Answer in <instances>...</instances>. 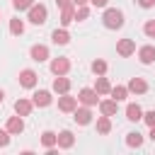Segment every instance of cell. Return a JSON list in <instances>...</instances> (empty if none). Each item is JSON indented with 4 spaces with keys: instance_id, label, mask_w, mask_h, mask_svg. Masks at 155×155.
<instances>
[{
    "instance_id": "obj_12",
    "label": "cell",
    "mask_w": 155,
    "mask_h": 155,
    "mask_svg": "<svg viewBox=\"0 0 155 155\" xmlns=\"http://www.w3.org/2000/svg\"><path fill=\"white\" fill-rule=\"evenodd\" d=\"M126 87H128V92H133V94H145V92H148V82H145L143 78H131Z\"/></svg>"
},
{
    "instance_id": "obj_16",
    "label": "cell",
    "mask_w": 155,
    "mask_h": 155,
    "mask_svg": "<svg viewBox=\"0 0 155 155\" xmlns=\"http://www.w3.org/2000/svg\"><path fill=\"white\" fill-rule=\"evenodd\" d=\"M51 41H53L56 46H65V44L70 41V34H68V29H65V27H61V29H53V34H51Z\"/></svg>"
},
{
    "instance_id": "obj_35",
    "label": "cell",
    "mask_w": 155,
    "mask_h": 155,
    "mask_svg": "<svg viewBox=\"0 0 155 155\" xmlns=\"http://www.w3.org/2000/svg\"><path fill=\"white\" fill-rule=\"evenodd\" d=\"M70 2H73V0H56V5H58V7H65V5H70Z\"/></svg>"
},
{
    "instance_id": "obj_10",
    "label": "cell",
    "mask_w": 155,
    "mask_h": 155,
    "mask_svg": "<svg viewBox=\"0 0 155 155\" xmlns=\"http://www.w3.org/2000/svg\"><path fill=\"white\" fill-rule=\"evenodd\" d=\"M31 102H34V107H48L51 102H53V97H51V92L48 90H36L34 94H31Z\"/></svg>"
},
{
    "instance_id": "obj_21",
    "label": "cell",
    "mask_w": 155,
    "mask_h": 155,
    "mask_svg": "<svg viewBox=\"0 0 155 155\" xmlns=\"http://www.w3.org/2000/svg\"><path fill=\"white\" fill-rule=\"evenodd\" d=\"M94 90H97L99 94H109V92H111V82H109L104 75H97V80H94Z\"/></svg>"
},
{
    "instance_id": "obj_22",
    "label": "cell",
    "mask_w": 155,
    "mask_h": 155,
    "mask_svg": "<svg viewBox=\"0 0 155 155\" xmlns=\"http://www.w3.org/2000/svg\"><path fill=\"white\" fill-rule=\"evenodd\" d=\"M126 119H128V121H140V119H143V109L131 102V104L126 107Z\"/></svg>"
},
{
    "instance_id": "obj_7",
    "label": "cell",
    "mask_w": 155,
    "mask_h": 155,
    "mask_svg": "<svg viewBox=\"0 0 155 155\" xmlns=\"http://www.w3.org/2000/svg\"><path fill=\"white\" fill-rule=\"evenodd\" d=\"M58 109L65 111V114H73V111L78 109V97H70L68 92L61 94V97H58Z\"/></svg>"
},
{
    "instance_id": "obj_34",
    "label": "cell",
    "mask_w": 155,
    "mask_h": 155,
    "mask_svg": "<svg viewBox=\"0 0 155 155\" xmlns=\"http://www.w3.org/2000/svg\"><path fill=\"white\" fill-rule=\"evenodd\" d=\"M107 2L109 0H90V5H94V7H107Z\"/></svg>"
},
{
    "instance_id": "obj_1",
    "label": "cell",
    "mask_w": 155,
    "mask_h": 155,
    "mask_svg": "<svg viewBox=\"0 0 155 155\" xmlns=\"http://www.w3.org/2000/svg\"><path fill=\"white\" fill-rule=\"evenodd\" d=\"M102 24L107 29H121L124 27V12L116 10V7H107L104 15H102Z\"/></svg>"
},
{
    "instance_id": "obj_5",
    "label": "cell",
    "mask_w": 155,
    "mask_h": 155,
    "mask_svg": "<svg viewBox=\"0 0 155 155\" xmlns=\"http://www.w3.org/2000/svg\"><path fill=\"white\" fill-rule=\"evenodd\" d=\"M116 53H119L121 58L133 56V53H136V41H133V39H119V41H116Z\"/></svg>"
},
{
    "instance_id": "obj_32",
    "label": "cell",
    "mask_w": 155,
    "mask_h": 155,
    "mask_svg": "<svg viewBox=\"0 0 155 155\" xmlns=\"http://www.w3.org/2000/svg\"><path fill=\"white\" fill-rule=\"evenodd\" d=\"M10 136H12V133H10L7 128H5V131L0 128V148H5V145H10Z\"/></svg>"
},
{
    "instance_id": "obj_33",
    "label": "cell",
    "mask_w": 155,
    "mask_h": 155,
    "mask_svg": "<svg viewBox=\"0 0 155 155\" xmlns=\"http://www.w3.org/2000/svg\"><path fill=\"white\" fill-rule=\"evenodd\" d=\"M138 5L143 10H150V7H155V0H138Z\"/></svg>"
},
{
    "instance_id": "obj_23",
    "label": "cell",
    "mask_w": 155,
    "mask_h": 155,
    "mask_svg": "<svg viewBox=\"0 0 155 155\" xmlns=\"http://www.w3.org/2000/svg\"><path fill=\"white\" fill-rule=\"evenodd\" d=\"M109 131H111V119L102 114V116L97 119V133H102V136H107Z\"/></svg>"
},
{
    "instance_id": "obj_18",
    "label": "cell",
    "mask_w": 155,
    "mask_h": 155,
    "mask_svg": "<svg viewBox=\"0 0 155 155\" xmlns=\"http://www.w3.org/2000/svg\"><path fill=\"white\" fill-rule=\"evenodd\" d=\"M116 109H119V102L111 97V99H102L99 102V111L104 114V116H114L116 114Z\"/></svg>"
},
{
    "instance_id": "obj_2",
    "label": "cell",
    "mask_w": 155,
    "mask_h": 155,
    "mask_svg": "<svg viewBox=\"0 0 155 155\" xmlns=\"http://www.w3.org/2000/svg\"><path fill=\"white\" fill-rule=\"evenodd\" d=\"M27 19L31 22V24H46V19H48V10H46V5H31L29 10H27Z\"/></svg>"
},
{
    "instance_id": "obj_36",
    "label": "cell",
    "mask_w": 155,
    "mask_h": 155,
    "mask_svg": "<svg viewBox=\"0 0 155 155\" xmlns=\"http://www.w3.org/2000/svg\"><path fill=\"white\" fill-rule=\"evenodd\" d=\"M87 2H90V0H73V5H75V7H80V5H87Z\"/></svg>"
},
{
    "instance_id": "obj_37",
    "label": "cell",
    "mask_w": 155,
    "mask_h": 155,
    "mask_svg": "<svg viewBox=\"0 0 155 155\" xmlns=\"http://www.w3.org/2000/svg\"><path fill=\"white\" fill-rule=\"evenodd\" d=\"M150 140H155V126H150Z\"/></svg>"
},
{
    "instance_id": "obj_20",
    "label": "cell",
    "mask_w": 155,
    "mask_h": 155,
    "mask_svg": "<svg viewBox=\"0 0 155 155\" xmlns=\"http://www.w3.org/2000/svg\"><path fill=\"white\" fill-rule=\"evenodd\" d=\"M41 145L48 150V148H56L58 145V133H53V131H44L41 133Z\"/></svg>"
},
{
    "instance_id": "obj_31",
    "label": "cell",
    "mask_w": 155,
    "mask_h": 155,
    "mask_svg": "<svg viewBox=\"0 0 155 155\" xmlns=\"http://www.w3.org/2000/svg\"><path fill=\"white\" fill-rule=\"evenodd\" d=\"M143 121H145L148 126H155V109H150V111H143Z\"/></svg>"
},
{
    "instance_id": "obj_8",
    "label": "cell",
    "mask_w": 155,
    "mask_h": 155,
    "mask_svg": "<svg viewBox=\"0 0 155 155\" xmlns=\"http://www.w3.org/2000/svg\"><path fill=\"white\" fill-rule=\"evenodd\" d=\"M138 61H140L143 65H150V63H155V46H153V44H145V46H140V48H138Z\"/></svg>"
},
{
    "instance_id": "obj_13",
    "label": "cell",
    "mask_w": 155,
    "mask_h": 155,
    "mask_svg": "<svg viewBox=\"0 0 155 155\" xmlns=\"http://www.w3.org/2000/svg\"><path fill=\"white\" fill-rule=\"evenodd\" d=\"M31 109H34V102H31V99L19 97V99L15 102V114H19V116H29V114H31Z\"/></svg>"
},
{
    "instance_id": "obj_24",
    "label": "cell",
    "mask_w": 155,
    "mask_h": 155,
    "mask_svg": "<svg viewBox=\"0 0 155 155\" xmlns=\"http://www.w3.org/2000/svg\"><path fill=\"white\" fill-rule=\"evenodd\" d=\"M126 145H128V148H140V145H143V136H140L138 131L126 133Z\"/></svg>"
},
{
    "instance_id": "obj_30",
    "label": "cell",
    "mask_w": 155,
    "mask_h": 155,
    "mask_svg": "<svg viewBox=\"0 0 155 155\" xmlns=\"http://www.w3.org/2000/svg\"><path fill=\"white\" fill-rule=\"evenodd\" d=\"M34 5V0H12V7L15 10H29Z\"/></svg>"
},
{
    "instance_id": "obj_28",
    "label": "cell",
    "mask_w": 155,
    "mask_h": 155,
    "mask_svg": "<svg viewBox=\"0 0 155 155\" xmlns=\"http://www.w3.org/2000/svg\"><path fill=\"white\" fill-rule=\"evenodd\" d=\"M87 17H90V7H87V5L75 7V22H85Z\"/></svg>"
},
{
    "instance_id": "obj_15",
    "label": "cell",
    "mask_w": 155,
    "mask_h": 155,
    "mask_svg": "<svg viewBox=\"0 0 155 155\" xmlns=\"http://www.w3.org/2000/svg\"><path fill=\"white\" fill-rule=\"evenodd\" d=\"M70 22H75V5L73 2L61 7V27H68Z\"/></svg>"
},
{
    "instance_id": "obj_9",
    "label": "cell",
    "mask_w": 155,
    "mask_h": 155,
    "mask_svg": "<svg viewBox=\"0 0 155 155\" xmlns=\"http://www.w3.org/2000/svg\"><path fill=\"white\" fill-rule=\"evenodd\" d=\"M68 70H70V61H68V58L58 56V58L51 61V73H53V75H65Z\"/></svg>"
},
{
    "instance_id": "obj_25",
    "label": "cell",
    "mask_w": 155,
    "mask_h": 155,
    "mask_svg": "<svg viewBox=\"0 0 155 155\" xmlns=\"http://www.w3.org/2000/svg\"><path fill=\"white\" fill-rule=\"evenodd\" d=\"M10 34H15V36H22V34H24V19H19V17L10 19Z\"/></svg>"
},
{
    "instance_id": "obj_26",
    "label": "cell",
    "mask_w": 155,
    "mask_h": 155,
    "mask_svg": "<svg viewBox=\"0 0 155 155\" xmlns=\"http://www.w3.org/2000/svg\"><path fill=\"white\" fill-rule=\"evenodd\" d=\"M116 102H124L126 97H128V87H124V85H116V87H111V92H109Z\"/></svg>"
},
{
    "instance_id": "obj_27",
    "label": "cell",
    "mask_w": 155,
    "mask_h": 155,
    "mask_svg": "<svg viewBox=\"0 0 155 155\" xmlns=\"http://www.w3.org/2000/svg\"><path fill=\"white\" fill-rule=\"evenodd\" d=\"M90 68H92V73H94V75H104L109 65H107V61H102V58H94Z\"/></svg>"
},
{
    "instance_id": "obj_11",
    "label": "cell",
    "mask_w": 155,
    "mask_h": 155,
    "mask_svg": "<svg viewBox=\"0 0 155 155\" xmlns=\"http://www.w3.org/2000/svg\"><path fill=\"white\" fill-rule=\"evenodd\" d=\"M73 114H75L73 119H75L80 126H87V124L92 121V107H85V104H82V107H80V109H75Z\"/></svg>"
},
{
    "instance_id": "obj_3",
    "label": "cell",
    "mask_w": 155,
    "mask_h": 155,
    "mask_svg": "<svg viewBox=\"0 0 155 155\" xmlns=\"http://www.w3.org/2000/svg\"><path fill=\"white\" fill-rule=\"evenodd\" d=\"M78 102L85 104V107H97V104H99V92H97L94 87H82V90L78 92Z\"/></svg>"
},
{
    "instance_id": "obj_4",
    "label": "cell",
    "mask_w": 155,
    "mask_h": 155,
    "mask_svg": "<svg viewBox=\"0 0 155 155\" xmlns=\"http://www.w3.org/2000/svg\"><path fill=\"white\" fill-rule=\"evenodd\" d=\"M36 82H39V75H36L31 68H24V70H19V85H22V87H27V90H34V87H36Z\"/></svg>"
},
{
    "instance_id": "obj_6",
    "label": "cell",
    "mask_w": 155,
    "mask_h": 155,
    "mask_svg": "<svg viewBox=\"0 0 155 155\" xmlns=\"http://www.w3.org/2000/svg\"><path fill=\"white\" fill-rule=\"evenodd\" d=\"M29 56H31V61H36V63H44V61L51 58L48 46H44V44H34V46L29 48Z\"/></svg>"
},
{
    "instance_id": "obj_29",
    "label": "cell",
    "mask_w": 155,
    "mask_h": 155,
    "mask_svg": "<svg viewBox=\"0 0 155 155\" xmlns=\"http://www.w3.org/2000/svg\"><path fill=\"white\" fill-rule=\"evenodd\" d=\"M143 31H145L148 39H155V19H148V22L143 24Z\"/></svg>"
},
{
    "instance_id": "obj_19",
    "label": "cell",
    "mask_w": 155,
    "mask_h": 155,
    "mask_svg": "<svg viewBox=\"0 0 155 155\" xmlns=\"http://www.w3.org/2000/svg\"><path fill=\"white\" fill-rule=\"evenodd\" d=\"M73 145H75V136H73V131H61V133H58V148L68 150V148H73Z\"/></svg>"
},
{
    "instance_id": "obj_14",
    "label": "cell",
    "mask_w": 155,
    "mask_h": 155,
    "mask_svg": "<svg viewBox=\"0 0 155 155\" xmlns=\"http://www.w3.org/2000/svg\"><path fill=\"white\" fill-rule=\"evenodd\" d=\"M5 128H7V131H10L12 136H19V133L24 131V121H22V116H19V114H17V116H10V119H7V126H5Z\"/></svg>"
},
{
    "instance_id": "obj_38",
    "label": "cell",
    "mask_w": 155,
    "mask_h": 155,
    "mask_svg": "<svg viewBox=\"0 0 155 155\" xmlns=\"http://www.w3.org/2000/svg\"><path fill=\"white\" fill-rule=\"evenodd\" d=\"M2 99H5V92H2V90H0V104H2Z\"/></svg>"
},
{
    "instance_id": "obj_17",
    "label": "cell",
    "mask_w": 155,
    "mask_h": 155,
    "mask_svg": "<svg viewBox=\"0 0 155 155\" xmlns=\"http://www.w3.org/2000/svg\"><path fill=\"white\" fill-rule=\"evenodd\" d=\"M53 92H58V94L70 92V80H68L65 75H56V78H53Z\"/></svg>"
}]
</instances>
